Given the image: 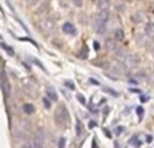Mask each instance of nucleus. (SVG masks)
Masks as SVG:
<instances>
[{"mask_svg":"<svg viewBox=\"0 0 154 148\" xmlns=\"http://www.w3.org/2000/svg\"><path fill=\"white\" fill-rule=\"evenodd\" d=\"M54 117H56V121L60 127H66L68 123H69V114H68V111L64 105H60L56 109Z\"/></svg>","mask_w":154,"mask_h":148,"instance_id":"1","label":"nucleus"},{"mask_svg":"<svg viewBox=\"0 0 154 148\" xmlns=\"http://www.w3.org/2000/svg\"><path fill=\"white\" fill-rule=\"evenodd\" d=\"M109 18V11L108 10H104V11H100L97 15V18H96V30H97V32H100V34H103L104 32V26H106V22L108 20Z\"/></svg>","mask_w":154,"mask_h":148,"instance_id":"2","label":"nucleus"},{"mask_svg":"<svg viewBox=\"0 0 154 148\" xmlns=\"http://www.w3.org/2000/svg\"><path fill=\"white\" fill-rule=\"evenodd\" d=\"M123 64H125V66H127L128 69H133V67H135L137 65H138V58H137L134 54H128V55H126Z\"/></svg>","mask_w":154,"mask_h":148,"instance_id":"3","label":"nucleus"},{"mask_svg":"<svg viewBox=\"0 0 154 148\" xmlns=\"http://www.w3.org/2000/svg\"><path fill=\"white\" fill-rule=\"evenodd\" d=\"M2 89H3V94H4L5 97H8V94H10V92H11V85H10V82H8L4 72H3V77H2Z\"/></svg>","mask_w":154,"mask_h":148,"instance_id":"4","label":"nucleus"},{"mask_svg":"<svg viewBox=\"0 0 154 148\" xmlns=\"http://www.w3.org/2000/svg\"><path fill=\"white\" fill-rule=\"evenodd\" d=\"M62 30H64L65 34H69V35H76V27L73 26L72 23H65L64 26H62Z\"/></svg>","mask_w":154,"mask_h":148,"instance_id":"5","label":"nucleus"},{"mask_svg":"<svg viewBox=\"0 0 154 148\" xmlns=\"http://www.w3.org/2000/svg\"><path fill=\"white\" fill-rule=\"evenodd\" d=\"M42 28L45 31H51L54 28V22L51 19H46V20L42 22Z\"/></svg>","mask_w":154,"mask_h":148,"instance_id":"6","label":"nucleus"},{"mask_svg":"<svg viewBox=\"0 0 154 148\" xmlns=\"http://www.w3.org/2000/svg\"><path fill=\"white\" fill-rule=\"evenodd\" d=\"M97 5L101 11L104 10H109V5H111V1L109 0H97Z\"/></svg>","mask_w":154,"mask_h":148,"instance_id":"7","label":"nucleus"},{"mask_svg":"<svg viewBox=\"0 0 154 148\" xmlns=\"http://www.w3.org/2000/svg\"><path fill=\"white\" fill-rule=\"evenodd\" d=\"M145 34L147 35L149 38H154V23H147L146 28H145Z\"/></svg>","mask_w":154,"mask_h":148,"instance_id":"8","label":"nucleus"},{"mask_svg":"<svg viewBox=\"0 0 154 148\" xmlns=\"http://www.w3.org/2000/svg\"><path fill=\"white\" fill-rule=\"evenodd\" d=\"M46 94H48V97L50 98L51 101H57V100H58V96H57V93L54 92L51 87H48V89H46Z\"/></svg>","mask_w":154,"mask_h":148,"instance_id":"9","label":"nucleus"},{"mask_svg":"<svg viewBox=\"0 0 154 148\" xmlns=\"http://www.w3.org/2000/svg\"><path fill=\"white\" fill-rule=\"evenodd\" d=\"M23 111H24V113L31 114V113H34L35 108H34V105H32V104H24V105H23Z\"/></svg>","mask_w":154,"mask_h":148,"instance_id":"10","label":"nucleus"},{"mask_svg":"<svg viewBox=\"0 0 154 148\" xmlns=\"http://www.w3.org/2000/svg\"><path fill=\"white\" fill-rule=\"evenodd\" d=\"M82 132H84V127H82L81 121H80V120H77V121H76V133L80 136V135H82Z\"/></svg>","mask_w":154,"mask_h":148,"instance_id":"11","label":"nucleus"},{"mask_svg":"<svg viewBox=\"0 0 154 148\" xmlns=\"http://www.w3.org/2000/svg\"><path fill=\"white\" fill-rule=\"evenodd\" d=\"M107 49L108 50H116L118 49V46L115 45V40H112V39H109V40H107Z\"/></svg>","mask_w":154,"mask_h":148,"instance_id":"12","label":"nucleus"},{"mask_svg":"<svg viewBox=\"0 0 154 148\" xmlns=\"http://www.w3.org/2000/svg\"><path fill=\"white\" fill-rule=\"evenodd\" d=\"M142 19H143V13H142V12H139V11H138V12H135V13H134V20H135V22H138V23H141V20H142Z\"/></svg>","mask_w":154,"mask_h":148,"instance_id":"13","label":"nucleus"},{"mask_svg":"<svg viewBox=\"0 0 154 148\" xmlns=\"http://www.w3.org/2000/svg\"><path fill=\"white\" fill-rule=\"evenodd\" d=\"M123 38H125V35H123L122 30H116V32H115V39H116V40H122Z\"/></svg>","mask_w":154,"mask_h":148,"instance_id":"14","label":"nucleus"},{"mask_svg":"<svg viewBox=\"0 0 154 148\" xmlns=\"http://www.w3.org/2000/svg\"><path fill=\"white\" fill-rule=\"evenodd\" d=\"M64 84H65V86H68L70 90H73V89H75V84H73L72 81H65Z\"/></svg>","mask_w":154,"mask_h":148,"instance_id":"15","label":"nucleus"},{"mask_svg":"<svg viewBox=\"0 0 154 148\" xmlns=\"http://www.w3.org/2000/svg\"><path fill=\"white\" fill-rule=\"evenodd\" d=\"M2 47H3V49H5V50H7L8 53H10V55H12V54H14V50H12V49H10V47H7V45H5L4 42L2 43Z\"/></svg>","mask_w":154,"mask_h":148,"instance_id":"16","label":"nucleus"},{"mask_svg":"<svg viewBox=\"0 0 154 148\" xmlns=\"http://www.w3.org/2000/svg\"><path fill=\"white\" fill-rule=\"evenodd\" d=\"M43 105L46 106L48 109H50V101H49V97H46V98H43Z\"/></svg>","mask_w":154,"mask_h":148,"instance_id":"17","label":"nucleus"},{"mask_svg":"<svg viewBox=\"0 0 154 148\" xmlns=\"http://www.w3.org/2000/svg\"><path fill=\"white\" fill-rule=\"evenodd\" d=\"M87 54H88V50H87V47H84L82 51L80 53V57H81V58H87Z\"/></svg>","mask_w":154,"mask_h":148,"instance_id":"18","label":"nucleus"},{"mask_svg":"<svg viewBox=\"0 0 154 148\" xmlns=\"http://www.w3.org/2000/svg\"><path fill=\"white\" fill-rule=\"evenodd\" d=\"M65 139L62 138V139H60V141H58V148H65Z\"/></svg>","mask_w":154,"mask_h":148,"instance_id":"19","label":"nucleus"},{"mask_svg":"<svg viewBox=\"0 0 154 148\" xmlns=\"http://www.w3.org/2000/svg\"><path fill=\"white\" fill-rule=\"evenodd\" d=\"M77 100H79L81 104H85V97L82 94H77Z\"/></svg>","mask_w":154,"mask_h":148,"instance_id":"20","label":"nucleus"},{"mask_svg":"<svg viewBox=\"0 0 154 148\" xmlns=\"http://www.w3.org/2000/svg\"><path fill=\"white\" fill-rule=\"evenodd\" d=\"M73 4L76 7H82V0H73Z\"/></svg>","mask_w":154,"mask_h":148,"instance_id":"21","label":"nucleus"},{"mask_svg":"<svg viewBox=\"0 0 154 148\" xmlns=\"http://www.w3.org/2000/svg\"><path fill=\"white\" fill-rule=\"evenodd\" d=\"M137 113H138V116L142 117V114H143V108H142V106H138V108H137Z\"/></svg>","mask_w":154,"mask_h":148,"instance_id":"22","label":"nucleus"},{"mask_svg":"<svg viewBox=\"0 0 154 148\" xmlns=\"http://www.w3.org/2000/svg\"><path fill=\"white\" fill-rule=\"evenodd\" d=\"M123 129H125L123 127H118V128H116V131H115V133H116V135H120V133L123 132Z\"/></svg>","mask_w":154,"mask_h":148,"instance_id":"23","label":"nucleus"},{"mask_svg":"<svg viewBox=\"0 0 154 148\" xmlns=\"http://www.w3.org/2000/svg\"><path fill=\"white\" fill-rule=\"evenodd\" d=\"M93 47H95V50H99V49H100V45H99V42L93 43Z\"/></svg>","mask_w":154,"mask_h":148,"instance_id":"24","label":"nucleus"},{"mask_svg":"<svg viewBox=\"0 0 154 148\" xmlns=\"http://www.w3.org/2000/svg\"><path fill=\"white\" fill-rule=\"evenodd\" d=\"M62 93H64V96H66V97H68V100H69V98H70L69 93H68V92H66V90H65V89H64V90H62Z\"/></svg>","mask_w":154,"mask_h":148,"instance_id":"25","label":"nucleus"},{"mask_svg":"<svg viewBox=\"0 0 154 148\" xmlns=\"http://www.w3.org/2000/svg\"><path fill=\"white\" fill-rule=\"evenodd\" d=\"M141 101H142V102H145V101H147V97H146V96H142V97H141Z\"/></svg>","mask_w":154,"mask_h":148,"instance_id":"26","label":"nucleus"},{"mask_svg":"<svg viewBox=\"0 0 154 148\" xmlns=\"http://www.w3.org/2000/svg\"><path fill=\"white\" fill-rule=\"evenodd\" d=\"M95 125H96V123H95V121H91V123H89V128H93Z\"/></svg>","mask_w":154,"mask_h":148,"instance_id":"27","label":"nucleus"},{"mask_svg":"<svg viewBox=\"0 0 154 148\" xmlns=\"http://www.w3.org/2000/svg\"><path fill=\"white\" fill-rule=\"evenodd\" d=\"M104 131H106V135L108 136V138H111V132H108V129H104Z\"/></svg>","mask_w":154,"mask_h":148,"instance_id":"28","label":"nucleus"},{"mask_svg":"<svg viewBox=\"0 0 154 148\" xmlns=\"http://www.w3.org/2000/svg\"><path fill=\"white\" fill-rule=\"evenodd\" d=\"M147 143H152V140H153V139H152V136H147Z\"/></svg>","mask_w":154,"mask_h":148,"instance_id":"29","label":"nucleus"},{"mask_svg":"<svg viewBox=\"0 0 154 148\" xmlns=\"http://www.w3.org/2000/svg\"><path fill=\"white\" fill-rule=\"evenodd\" d=\"M22 148H31V147H30V144H24V146H22Z\"/></svg>","mask_w":154,"mask_h":148,"instance_id":"30","label":"nucleus"},{"mask_svg":"<svg viewBox=\"0 0 154 148\" xmlns=\"http://www.w3.org/2000/svg\"><path fill=\"white\" fill-rule=\"evenodd\" d=\"M152 55L154 57V46H153V47H152Z\"/></svg>","mask_w":154,"mask_h":148,"instance_id":"31","label":"nucleus"}]
</instances>
